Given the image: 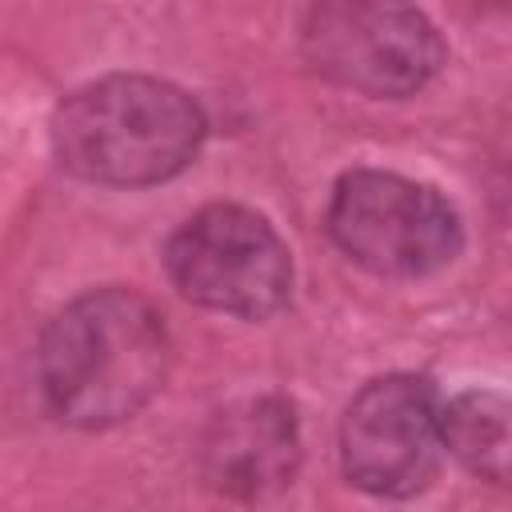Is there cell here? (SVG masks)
Segmentation results:
<instances>
[{
	"mask_svg": "<svg viewBox=\"0 0 512 512\" xmlns=\"http://www.w3.org/2000/svg\"><path fill=\"white\" fill-rule=\"evenodd\" d=\"M328 232L376 276H428L460 252L452 204L428 184L376 168H356L336 180Z\"/></svg>",
	"mask_w": 512,
	"mask_h": 512,
	"instance_id": "cell-3",
	"label": "cell"
},
{
	"mask_svg": "<svg viewBox=\"0 0 512 512\" xmlns=\"http://www.w3.org/2000/svg\"><path fill=\"white\" fill-rule=\"evenodd\" d=\"M300 464L296 412L280 396H252L220 408L200 444L204 480L240 504L284 492Z\"/></svg>",
	"mask_w": 512,
	"mask_h": 512,
	"instance_id": "cell-7",
	"label": "cell"
},
{
	"mask_svg": "<svg viewBox=\"0 0 512 512\" xmlns=\"http://www.w3.org/2000/svg\"><path fill=\"white\" fill-rule=\"evenodd\" d=\"M168 272L188 300L244 320L272 316L292 288L284 240L240 204H208L184 220L168 240Z\"/></svg>",
	"mask_w": 512,
	"mask_h": 512,
	"instance_id": "cell-5",
	"label": "cell"
},
{
	"mask_svg": "<svg viewBox=\"0 0 512 512\" xmlns=\"http://www.w3.org/2000/svg\"><path fill=\"white\" fill-rule=\"evenodd\" d=\"M300 48L312 72L368 96H408L444 64L440 32L424 12L404 4H316L304 16Z\"/></svg>",
	"mask_w": 512,
	"mask_h": 512,
	"instance_id": "cell-4",
	"label": "cell"
},
{
	"mask_svg": "<svg viewBox=\"0 0 512 512\" xmlns=\"http://www.w3.org/2000/svg\"><path fill=\"white\" fill-rule=\"evenodd\" d=\"M440 404L424 376H380L356 392L340 424L344 476L388 500L416 496L440 468Z\"/></svg>",
	"mask_w": 512,
	"mask_h": 512,
	"instance_id": "cell-6",
	"label": "cell"
},
{
	"mask_svg": "<svg viewBox=\"0 0 512 512\" xmlns=\"http://www.w3.org/2000/svg\"><path fill=\"white\" fill-rule=\"evenodd\" d=\"M444 448L480 480L512 488V396L472 388L440 408Z\"/></svg>",
	"mask_w": 512,
	"mask_h": 512,
	"instance_id": "cell-8",
	"label": "cell"
},
{
	"mask_svg": "<svg viewBox=\"0 0 512 512\" xmlns=\"http://www.w3.org/2000/svg\"><path fill=\"white\" fill-rule=\"evenodd\" d=\"M204 140L200 104L152 76H104L72 92L52 116L60 164L92 184H160L176 176Z\"/></svg>",
	"mask_w": 512,
	"mask_h": 512,
	"instance_id": "cell-2",
	"label": "cell"
},
{
	"mask_svg": "<svg viewBox=\"0 0 512 512\" xmlns=\"http://www.w3.org/2000/svg\"><path fill=\"white\" fill-rule=\"evenodd\" d=\"M168 364L164 316L128 288L76 296L40 336L44 400L76 428H108L136 416L160 392Z\"/></svg>",
	"mask_w": 512,
	"mask_h": 512,
	"instance_id": "cell-1",
	"label": "cell"
}]
</instances>
